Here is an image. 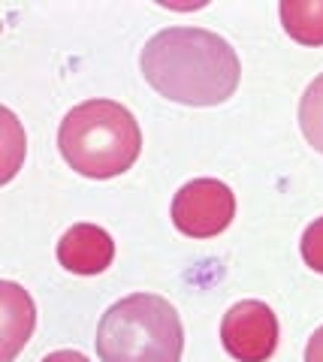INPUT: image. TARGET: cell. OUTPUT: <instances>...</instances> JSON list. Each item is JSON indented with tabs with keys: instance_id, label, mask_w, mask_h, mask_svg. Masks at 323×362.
Masks as SVG:
<instances>
[{
	"instance_id": "cell-5",
	"label": "cell",
	"mask_w": 323,
	"mask_h": 362,
	"mask_svg": "<svg viewBox=\"0 0 323 362\" xmlns=\"http://www.w3.org/2000/svg\"><path fill=\"white\" fill-rule=\"evenodd\" d=\"M221 341L239 362H266L278 347V317L266 302L242 299L224 314Z\"/></svg>"
},
{
	"instance_id": "cell-4",
	"label": "cell",
	"mask_w": 323,
	"mask_h": 362,
	"mask_svg": "<svg viewBox=\"0 0 323 362\" xmlns=\"http://www.w3.org/2000/svg\"><path fill=\"white\" fill-rule=\"evenodd\" d=\"M236 218V197L218 178H194L172 199V223L191 239H211Z\"/></svg>"
},
{
	"instance_id": "cell-10",
	"label": "cell",
	"mask_w": 323,
	"mask_h": 362,
	"mask_svg": "<svg viewBox=\"0 0 323 362\" xmlns=\"http://www.w3.org/2000/svg\"><path fill=\"white\" fill-rule=\"evenodd\" d=\"M303 259L323 275V218H317L303 235Z\"/></svg>"
},
{
	"instance_id": "cell-1",
	"label": "cell",
	"mask_w": 323,
	"mask_h": 362,
	"mask_svg": "<svg viewBox=\"0 0 323 362\" xmlns=\"http://www.w3.org/2000/svg\"><path fill=\"white\" fill-rule=\"evenodd\" d=\"M146 82L184 106H218L236 94L242 66L236 49L206 28H166L139 54Z\"/></svg>"
},
{
	"instance_id": "cell-2",
	"label": "cell",
	"mask_w": 323,
	"mask_h": 362,
	"mask_svg": "<svg viewBox=\"0 0 323 362\" xmlns=\"http://www.w3.org/2000/svg\"><path fill=\"white\" fill-rule=\"evenodd\" d=\"M58 148L79 175L112 178L136 163L142 133L130 109L115 100H88L61 121Z\"/></svg>"
},
{
	"instance_id": "cell-8",
	"label": "cell",
	"mask_w": 323,
	"mask_h": 362,
	"mask_svg": "<svg viewBox=\"0 0 323 362\" xmlns=\"http://www.w3.org/2000/svg\"><path fill=\"white\" fill-rule=\"evenodd\" d=\"M278 13L290 40L303 45H323V0H284Z\"/></svg>"
},
{
	"instance_id": "cell-3",
	"label": "cell",
	"mask_w": 323,
	"mask_h": 362,
	"mask_svg": "<svg viewBox=\"0 0 323 362\" xmlns=\"http://www.w3.org/2000/svg\"><path fill=\"white\" fill-rule=\"evenodd\" d=\"M182 350L178 311L154 293H133L115 302L97 326V354L103 362H178Z\"/></svg>"
},
{
	"instance_id": "cell-7",
	"label": "cell",
	"mask_w": 323,
	"mask_h": 362,
	"mask_svg": "<svg viewBox=\"0 0 323 362\" xmlns=\"http://www.w3.org/2000/svg\"><path fill=\"white\" fill-rule=\"evenodd\" d=\"M0 299H4V362H13L18 347L28 344L37 317H33L30 296L13 281L0 284Z\"/></svg>"
},
{
	"instance_id": "cell-12",
	"label": "cell",
	"mask_w": 323,
	"mask_h": 362,
	"mask_svg": "<svg viewBox=\"0 0 323 362\" xmlns=\"http://www.w3.org/2000/svg\"><path fill=\"white\" fill-rule=\"evenodd\" d=\"M42 362H88V356L76 354V350H54V354H49Z\"/></svg>"
},
{
	"instance_id": "cell-11",
	"label": "cell",
	"mask_w": 323,
	"mask_h": 362,
	"mask_svg": "<svg viewBox=\"0 0 323 362\" xmlns=\"http://www.w3.org/2000/svg\"><path fill=\"white\" fill-rule=\"evenodd\" d=\"M305 362H323V326L308 338V347H305Z\"/></svg>"
},
{
	"instance_id": "cell-9",
	"label": "cell",
	"mask_w": 323,
	"mask_h": 362,
	"mask_svg": "<svg viewBox=\"0 0 323 362\" xmlns=\"http://www.w3.org/2000/svg\"><path fill=\"white\" fill-rule=\"evenodd\" d=\"M299 127L308 145L323 154V73L305 88L303 100H299Z\"/></svg>"
},
{
	"instance_id": "cell-6",
	"label": "cell",
	"mask_w": 323,
	"mask_h": 362,
	"mask_svg": "<svg viewBox=\"0 0 323 362\" xmlns=\"http://www.w3.org/2000/svg\"><path fill=\"white\" fill-rule=\"evenodd\" d=\"M115 242L103 226L76 223L58 242V263L73 275H100L112 266Z\"/></svg>"
}]
</instances>
